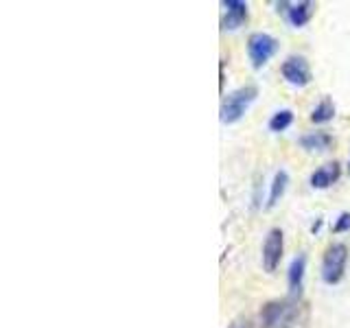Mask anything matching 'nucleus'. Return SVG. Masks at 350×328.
Returning a JSON list of instances; mask_svg holds the SVG:
<instances>
[{"label":"nucleus","mask_w":350,"mask_h":328,"mask_svg":"<svg viewBox=\"0 0 350 328\" xmlns=\"http://www.w3.org/2000/svg\"><path fill=\"white\" fill-rule=\"evenodd\" d=\"M298 145L304 151H326L333 145V136L328 131H309L298 138Z\"/></svg>","instance_id":"9b49d317"},{"label":"nucleus","mask_w":350,"mask_h":328,"mask_svg":"<svg viewBox=\"0 0 350 328\" xmlns=\"http://www.w3.org/2000/svg\"><path fill=\"white\" fill-rule=\"evenodd\" d=\"M258 96V87L256 85H241L237 90L228 92L221 101V109H219V118H221L224 125H234L241 118L245 116V112L252 107V103L256 101Z\"/></svg>","instance_id":"f257e3e1"},{"label":"nucleus","mask_w":350,"mask_h":328,"mask_svg":"<svg viewBox=\"0 0 350 328\" xmlns=\"http://www.w3.org/2000/svg\"><path fill=\"white\" fill-rule=\"evenodd\" d=\"M348 173H350V160H348Z\"/></svg>","instance_id":"f3484780"},{"label":"nucleus","mask_w":350,"mask_h":328,"mask_svg":"<svg viewBox=\"0 0 350 328\" xmlns=\"http://www.w3.org/2000/svg\"><path fill=\"white\" fill-rule=\"evenodd\" d=\"M282 251H284V234L280 228H271L265 241H262V254H260V262L262 269L267 273H273L278 269L280 260H282Z\"/></svg>","instance_id":"423d86ee"},{"label":"nucleus","mask_w":350,"mask_h":328,"mask_svg":"<svg viewBox=\"0 0 350 328\" xmlns=\"http://www.w3.org/2000/svg\"><path fill=\"white\" fill-rule=\"evenodd\" d=\"M339 175H342L339 164L331 162V164H324V167H320V169H315L311 173V178H309V184H311V189H315V191H326L339 180Z\"/></svg>","instance_id":"9d476101"},{"label":"nucleus","mask_w":350,"mask_h":328,"mask_svg":"<svg viewBox=\"0 0 350 328\" xmlns=\"http://www.w3.org/2000/svg\"><path fill=\"white\" fill-rule=\"evenodd\" d=\"M287 186H289V173L284 171V169L276 171V175H273V180L269 184V195H267V204H265L267 210L282 200V195H284V191H287Z\"/></svg>","instance_id":"f8f14e48"},{"label":"nucleus","mask_w":350,"mask_h":328,"mask_svg":"<svg viewBox=\"0 0 350 328\" xmlns=\"http://www.w3.org/2000/svg\"><path fill=\"white\" fill-rule=\"evenodd\" d=\"M304 273H306V254H298L287 269V287L293 298H300L304 287Z\"/></svg>","instance_id":"1a4fd4ad"},{"label":"nucleus","mask_w":350,"mask_h":328,"mask_svg":"<svg viewBox=\"0 0 350 328\" xmlns=\"http://www.w3.org/2000/svg\"><path fill=\"white\" fill-rule=\"evenodd\" d=\"M333 232L342 234V232H350V213H339V217L333 223Z\"/></svg>","instance_id":"2eb2a0df"},{"label":"nucleus","mask_w":350,"mask_h":328,"mask_svg":"<svg viewBox=\"0 0 350 328\" xmlns=\"http://www.w3.org/2000/svg\"><path fill=\"white\" fill-rule=\"evenodd\" d=\"M276 7H278V14H282L284 20H287L293 29H302L309 25L317 9V5L311 3V0H298V3H287V0H284V3H276Z\"/></svg>","instance_id":"0eeeda50"},{"label":"nucleus","mask_w":350,"mask_h":328,"mask_svg":"<svg viewBox=\"0 0 350 328\" xmlns=\"http://www.w3.org/2000/svg\"><path fill=\"white\" fill-rule=\"evenodd\" d=\"M278 49H280V42L273 36H269V33H262V31L252 33L247 38V57H250L252 68L260 70L262 66H267L269 59L278 53Z\"/></svg>","instance_id":"20e7f679"},{"label":"nucleus","mask_w":350,"mask_h":328,"mask_svg":"<svg viewBox=\"0 0 350 328\" xmlns=\"http://www.w3.org/2000/svg\"><path fill=\"white\" fill-rule=\"evenodd\" d=\"M280 74H282V79L293 87H304L313 81L311 66L302 55H291V57L284 59L280 66Z\"/></svg>","instance_id":"39448f33"},{"label":"nucleus","mask_w":350,"mask_h":328,"mask_svg":"<svg viewBox=\"0 0 350 328\" xmlns=\"http://www.w3.org/2000/svg\"><path fill=\"white\" fill-rule=\"evenodd\" d=\"M221 29L224 31H237L247 22L250 18V5L243 0H224L221 3Z\"/></svg>","instance_id":"6e6552de"},{"label":"nucleus","mask_w":350,"mask_h":328,"mask_svg":"<svg viewBox=\"0 0 350 328\" xmlns=\"http://www.w3.org/2000/svg\"><path fill=\"white\" fill-rule=\"evenodd\" d=\"M335 103H333V98H322L320 103H317L313 107V112H311V123L315 125H326V123H331V120L335 118Z\"/></svg>","instance_id":"ddd939ff"},{"label":"nucleus","mask_w":350,"mask_h":328,"mask_svg":"<svg viewBox=\"0 0 350 328\" xmlns=\"http://www.w3.org/2000/svg\"><path fill=\"white\" fill-rule=\"evenodd\" d=\"M295 315L298 309L293 302L271 300L260 309V328H289L295 324Z\"/></svg>","instance_id":"7ed1b4c3"},{"label":"nucleus","mask_w":350,"mask_h":328,"mask_svg":"<svg viewBox=\"0 0 350 328\" xmlns=\"http://www.w3.org/2000/svg\"><path fill=\"white\" fill-rule=\"evenodd\" d=\"M291 125H293V112L289 107H282V109H278V112L271 114L267 129L271 131V134H280V131H287Z\"/></svg>","instance_id":"4468645a"},{"label":"nucleus","mask_w":350,"mask_h":328,"mask_svg":"<svg viewBox=\"0 0 350 328\" xmlns=\"http://www.w3.org/2000/svg\"><path fill=\"white\" fill-rule=\"evenodd\" d=\"M228 328H252V322L250 320H234Z\"/></svg>","instance_id":"dca6fc26"},{"label":"nucleus","mask_w":350,"mask_h":328,"mask_svg":"<svg viewBox=\"0 0 350 328\" xmlns=\"http://www.w3.org/2000/svg\"><path fill=\"white\" fill-rule=\"evenodd\" d=\"M346 265H348V247L346 243H331L324 249L322 256V282L333 287V284H339L346 276Z\"/></svg>","instance_id":"f03ea898"}]
</instances>
